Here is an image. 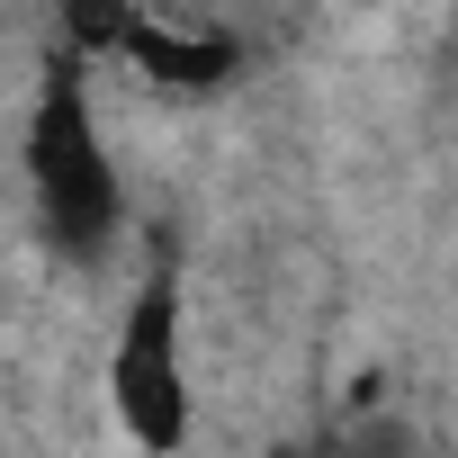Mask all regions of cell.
Instances as JSON below:
<instances>
[{
	"instance_id": "cell-1",
	"label": "cell",
	"mask_w": 458,
	"mask_h": 458,
	"mask_svg": "<svg viewBox=\"0 0 458 458\" xmlns=\"http://www.w3.org/2000/svg\"><path fill=\"white\" fill-rule=\"evenodd\" d=\"M28 189H37V216H46V243L64 261H108L117 243V162L99 144V117H90V90H81V64L55 55L46 81H37V108H28Z\"/></svg>"
},
{
	"instance_id": "cell-2",
	"label": "cell",
	"mask_w": 458,
	"mask_h": 458,
	"mask_svg": "<svg viewBox=\"0 0 458 458\" xmlns=\"http://www.w3.org/2000/svg\"><path fill=\"white\" fill-rule=\"evenodd\" d=\"M108 404L144 458L189 449V360H180V270L153 261L126 297L117 351H108Z\"/></svg>"
},
{
	"instance_id": "cell-3",
	"label": "cell",
	"mask_w": 458,
	"mask_h": 458,
	"mask_svg": "<svg viewBox=\"0 0 458 458\" xmlns=\"http://www.w3.org/2000/svg\"><path fill=\"white\" fill-rule=\"evenodd\" d=\"M126 64H135L144 81H162V90H225L234 64H243V46L225 37V28H162V19L144 10L135 37H126Z\"/></svg>"
},
{
	"instance_id": "cell-4",
	"label": "cell",
	"mask_w": 458,
	"mask_h": 458,
	"mask_svg": "<svg viewBox=\"0 0 458 458\" xmlns=\"http://www.w3.org/2000/svg\"><path fill=\"white\" fill-rule=\"evenodd\" d=\"M135 19H144V0H64V55H72V64H90V55H126Z\"/></svg>"
}]
</instances>
